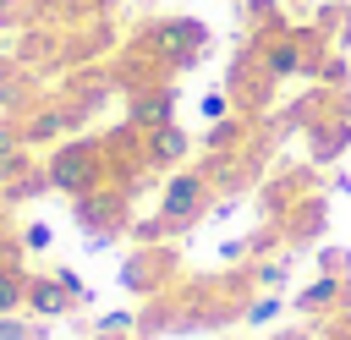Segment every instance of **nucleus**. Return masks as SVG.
I'll list each match as a JSON object with an SVG mask.
<instances>
[{"instance_id":"obj_21","label":"nucleus","mask_w":351,"mask_h":340,"mask_svg":"<svg viewBox=\"0 0 351 340\" xmlns=\"http://www.w3.org/2000/svg\"><path fill=\"white\" fill-rule=\"evenodd\" d=\"M22 252H49V241H55V230L44 225V219H33V225H22Z\"/></svg>"},{"instance_id":"obj_3","label":"nucleus","mask_w":351,"mask_h":340,"mask_svg":"<svg viewBox=\"0 0 351 340\" xmlns=\"http://www.w3.org/2000/svg\"><path fill=\"white\" fill-rule=\"evenodd\" d=\"M318 38L307 27H291V22H269V27H252V49L263 60V71L274 82H291V77H307L318 66Z\"/></svg>"},{"instance_id":"obj_12","label":"nucleus","mask_w":351,"mask_h":340,"mask_svg":"<svg viewBox=\"0 0 351 340\" xmlns=\"http://www.w3.org/2000/svg\"><path fill=\"white\" fill-rule=\"evenodd\" d=\"M247 132H252V115L230 110L225 121H208V132L197 137V148H203V154H225V148H241V143H247Z\"/></svg>"},{"instance_id":"obj_9","label":"nucleus","mask_w":351,"mask_h":340,"mask_svg":"<svg viewBox=\"0 0 351 340\" xmlns=\"http://www.w3.org/2000/svg\"><path fill=\"white\" fill-rule=\"evenodd\" d=\"M186 148H192V137H186L176 121H165V126L143 132V154H148V170H170V165H181V159H186Z\"/></svg>"},{"instance_id":"obj_20","label":"nucleus","mask_w":351,"mask_h":340,"mask_svg":"<svg viewBox=\"0 0 351 340\" xmlns=\"http://www.w3.org/2000/svg\"><path fill=\"white\" fill-rule=\"evenodd\" d=\"M236 104H230V93L225 88H214V93H203V104H197V121H225Z\"/></svg>"},{"instance_id":"obj_4","label":"nucleus","mask_w":351,"mask_h":340,"mask_svg":"<svg viewBox=\"0 0 351 340\" xmlns=\"http://www.w3.org/2000/svg\"><path fill=\"white\" fill-rule=\"evenodd\" d=\"M208 197H214V181L203 175V165L176 170V175L165 181V192H159V219H165V230L176 236V230L197 225V219L208 214Z\"/></svg>"},{"instance_id":"obj_2","label":"nucleus","mask_w":351,"mask_h":340,"mask_svg":"<svg viewBox=\"0 0 351 340\" xmlns=\"http://www.w3.org/2000/svg\"><path fill=\"white\" fill-rule=\"evenodd\" d=\"M44 175H49V192H66V197H88L104 186L110 175V154L99 137H66L44 154Z\"/></svg>"},{"instance_id":"obj_14","label":"nucleus","mask_w":351,"mask_h":340,"mask_svg":"<svg viewBox=\"0 0 351 340\" xmlns=\"http://www.w3.org/2000/svg\"><path fill=\"white\" fill-rule=\"evenodd\" d=\"M285 280H291V252H269V258H258L247 269V285L252 291H280Z\"/></svg>"},{"instance_id":"obj_23","label":"nucleus","mask_w":351,"mask_h":340,"mask_svg":"<svg viewBox=\"0 0 351 340\" xmlns=\"http://www.w3.org/2000/svg\"><path fill=\"white\" fill-rule=\"evenodd\" d=\"M16 148H22V132H16V115H11V121H0V159H11Z\"/></svg>"},{"instance_id":"obj_1","label":"nucleus","mask_w":351,"mask_h":340,"mask_svg":"<svg viewBox=\"0 0 351 340\" xmlns=\"http://www.w3.org/2000/svg\"><path fill=\"white\" fill-rule=\"evenodd\" d=\"M126 49L143 55L148 66H159L165 77H176V71L197 66V55L208 49V22H197V16H154V22H143L132 33Z\"/></svg>"},{"instance_id":"obj_13","label":"nucleus","mask_w":351,"mask_h":340,"mask_svg":"<svg viewBox=\"0 0 351 340\" xmlns=\"http://www.w3.org/2000/svg\"><path fill=\"white\" fill-rule=\"evenodd\" d=\"M159 269H165V258H159L154 247H137V252H132V263L121 269V280H126L132 291H159V285H165V280H159Z\"/></svg>"},{"instance_id":"obj_10","label":"nucleus","mask_w":351,"mask_h":340,"mask_svg":"<svg viewBox=\"0 0 351 340\" xmlns=\"http://www.w3.org/2000/svg\"><path fill=\"white\" fill-rule=\"evenodd\" d=\"M77 219L88 225V230H121L126 225V192H88V197H77Z\"/></svg>"},{"instance_id":"obj_11","label":"nucleus","mask_w":351,"mask_h":340,"mask_svg":"<svg viewBox=\"0 0 351 340\" xmlns=\"http://www.w3.org/2000/svg\"><path fill=\"white\" fill-rule=\"evenodd\" d=\"M170 121V93L165 88H137L132 93V104H126V126H137V132H154V126H165Z\"/></svg>"},{"instance_id":"obj_22","label":"nucleus","mask_w":351,"mask_h":340,"mask_svg":"<svg viewBox=\"0 0 351 340\" xmlns=\"http://www.w3.org/2000/svg\"><path fill=\"white\" fill-rule=\"evenodd\" d=\"M27 22V11H22V0H0V33H16Z\"/></svg>"},{"instance_id":"obj_15","label":"nucleus","mask_w":351,"mask_h":340,"mask_svg":"<svg viewBox=\"0 0 351 340\" xmlns=\"http://www.w3.org/2000/svg\"><path fill=\"white\" fill-rule=\"evenodd\" d=\"M27 302V269L16 258H0V313H22Z\"/></svg>"},{"instance_id":"obj_24","label":"nucleus","mask_w":351,"mask_h":340,"mask_svg":"<svg viewBox=\"0 0 351 340\" xmlns=\"http://www.w3.org/2000/svg\"><path fill=\"white\" fill-rule=\"evenodd\" d=\"M285 5H313V0H285Z\"/></svg>"},{"instance_id":"obj_5","label":"nucleus","mask_w":351,"mask_h":340,"mask_svg":"<svg viewBox=\"0 0 351 340\" xmlns=\"http://www.w3.org/2000/svg\"><path fill=\"white\" fill-rule=\"evenodd\" d=\"M225 93H230V104H236L241 115L269 110V99H274V77L263 71V60H258L252 38L236 49V60H230V71H225Z\"/></svg>"},{"instance_id":"obj_7","label":"nucleus","mask_w":351,"mask_h":340,"mask_svg":"<svg viewBox=\"0 0 351 340\" xmlns=\"http://www.w3.org/2000/svg\"><path fill=\"white\" fill-rule=\"evenodd\" d=\"M71 307H82V296L71 291V280H66V269H55V274H27V302H22V313H33V318H66Z\"/></svg>"},{"instance_id":"obj_16","label":"nucleus","mask_w":351,"mask_h":340,"mask_svg":"<svg viewBox=\"0 0 351 340\" xmlns=\"http://www.w3.org/2000/svg\"><path fill=\"white\" fill-rule=\"evenodd\" d=\"M0 340H49V318H33V313H0Z\"/></svg>"},{"instance_id":"obj_18","label":"nucleus","mask_w":351,"mask_h":340,"mask_svg":"<svg viewBox=\"0 0 351 340\" xmlns=\"http://www.w3.org/2000/svg\"><path fill=\"white\" fill-rule=\"evenodd\" d=\"M132 329H137V313H104L93 324V340H132Z\"/></svg>"},{"instance_id":"obj_17","label":"nucleus","mask_w":351,"mask_h":340,"mask_svg":"<svg viewBox=\"0 0 351 340\" xmlns=\"http://www.w3.org/2000/svg\"><path fill=\"white\" fill-rule=\"evenodd\" d=\"M280 313H285V296H280V291H263V296L241 302V313H236V318H241L247 329H263V324H269V318H280Z\"/></svg>"},{"instance_id":"obj_8","label":"nucleus","mask_w":351,"mask_h":340,"mask_svg":"<svg viewBox=\"0 0 351 340\" xmlns=\"http://www.w3.org/2000/svg\"><path fill=\"white\" fill-rule=\"evenodd\" d=\"M346 302H351V280L340 274V263H335V269L324 263V280H313L307 291H296L291 307H296V313H324V307L335 313V307H346Z\"/></svg>"},{"instance_id":"obj_19","label":"nucleus","mask_w":351,"mask_h":340,"mask_svg":"<svg viewBox=\"0 0 351 340\" xmlns=\"http://www.w3.org/2000/svg\"><path fill=\"white\" fill-rule=\"evenodd\" d=\"M280 5H285V0H236V11H241L247 27H269V22H280Z\"/></svg>"},{"instance_id":"obj_6","label":"nucleus","mask_w":351,"mask_h":340,"mask_svg":"<svg viewBox=\"0 0 351 340\" xmlns=\"http://www.w3.org/2000/svg\"><path fill=\"white\" fill-rule=\"evenodd\" d=\"M77 121H82V110L71 99H38L33 110L16 115V132H22V148H55L77 132Z\"/></svg>"}]
</instances>
